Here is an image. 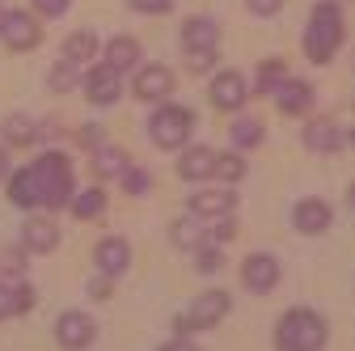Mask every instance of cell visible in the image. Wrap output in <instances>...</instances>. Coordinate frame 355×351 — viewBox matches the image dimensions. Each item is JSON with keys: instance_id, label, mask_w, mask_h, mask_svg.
I'll list each match as a JSON object with an SVG mask.
<instances>
[{"instance_id": "obj_1", "label": "cell", "mask_w": 355, "mask_h": 351, "mask_svg": "<svg viewBox=\"0 0 355 351\" xmlns=\"http://www.w3.org/2000/svg\"><path fill=\"white\" fill-rule=\"evenodd\" d=\"M30 173H34V182H38V207H64V203H72V161L64 157V153H42L34 165H30Z\"/></svg>"}, {"instance_id": "obj_2", "label": "cell", "mask_w": 355, "mask_h": 351, "mask_svg": "<svg viewBox=\"0 0 355 351\" xmlns=\"http://www.w3.org/2000/svg\"><path fill=\"white\" fill-rule=\"evenodd\" d=\"M326 339H330V330L313 309H288L275 326V347L279 351H322Z\"/></svg>"}, {"instance_id": "obj_3", "label": "cell", "mask_w": 355, "mask_h": 351, "mask_svg": "<svg viewBox=\"0 0 355 351\" xmlns=\"http://www.w3.org/2000/svg\"><path fill=\"white\" fill-rule=\"evenodd\" d=\"M343 47V17L334 5H318L313 17H309V30H304V55L313 64H330Z\"/></svg>"}, {"instance_id": "obj_4", "label": "cell", "mask_w": 355, "mask_h": 351, "mask_svg": "<svg viewBox=\"0 0 355 351\" xmlns=\"http://www.w3.org/2000/svg\"><path fill=\"white\" fill-rule=\"evenodd\" d=\"M191 131H195V114L173 106V102L157 106V114L148 119V136H153L157 148H182L191 140Z\"/></svg>"}, {"instance_id": "obj_5", "label": "cell", "mask_w": 355, "mask_h": 351, "mask_svg": "<svg viewBox=\"0 0 355 351\" xmlns=\"http://www.w3.org/2000/svg\"><path fill=\"white\" fill-rule=\"evenodd\" d=\"M216 22L211 17H187L182 26V47H187V60H191V72H207L216 64Z\"/></svg>"}, {"instance_id": "obj_6", "label": "cell", "mask_w": 355, "mask_h": 351, "mask_svg": "<svg viewBox=\"0 0 355 351\" xmlns=\"http://www.w3.org/2000/svg\"><path fill=\"white\" fill-rule=\"evenodd\" d=\"M229 309H233V296L220 292V288H211V292H203V296L191 300V309H187L182 322H178V330H211L216 322L229 318Z\"/></svg>"}, {"instance_id": "obj_7", "label": "cell", "mask_w": 355, "mask_h": 351, "mask_svg": "<svg viewBox=\"0 0 355 351\" xmlns=\"http://www.w3.org/2000/svg\"><path fill=\"white\" fill-rule=\"evenodd\" d=\"M80 89H85V98L94 102V106H110V102H119L123 76H119L110 64H98V68H85V76H80Z\"/></svg>"}, {"instance_id": "obj_8", "label": "cell", "mask_w": 355, "mask_h": 351, "mask_svg": "<svg viewBox=\"0 0 355 351\" xmlns=\"http://www.w3.org/2000/svg\"><path fill=\"white\" fill-rule=\"evenodd\" d=\"M55 339H60L64 351H85L89 343L98 339V326H94V318H89V314L68 309V314H60V322H55Z\"/></svg>"}, {"instance_id": "obj_9", "label": "cell", "mask_w": 355, "mask_h": 351, "mask_svg": "<svg viewBox=\"0 0 355 351\" xmlns=\"http://www.w3.org/2000/svg\"><path fill=\"white\" fill-rule=\"evenodd\" d=\"M241 284L250 292H258V296L275 292V284H279V258L275 254H250L241 262Z\"/></svg>"}, {"instance_id": "obj_10", "label": "cell", "mask_w": 355, "mask_h": 351, "mask_svg": "<svg viewBox=\"0 0 355 351\" xmlns=\"http://www.w3.org/2000/svg\"><path fill=\"white\" fill-rule=\"evenodd\" d=\"M330 221H334V212H330V203L326 199H300L296 203V212H292V225L304 233V237H318V233H326L330 229Z\"/></svg>"}, {"instance_id": "obj_11", "label": "cell", "mask_w": 355, "mask_h": 351, "mask_svg": "<svg viewBox=\"0 0 355 351\" xmlns=\"http://www.w3.org/2000/svg\"><path fill=\"white\" fill-rule=\"evenodd\" d=\"M55 246H60V225L51 221V216H30V221L21 225V250L51 254Z\"/></svg>"}, {"instance_id": "obj_12", "label": "cell", "mask_w": 355, "mask_h": 351, "mask_svg": "<svg viewBox=\"0 0 355 351\" xmlns=\"http://www.w3.org/2000/svg\"><path fill=\"white\" fill-rule=\"evenodd\" d=\"M0 38H5L13 51H34L38 42H42V30H38V22H34L30 13H9V17H5V30H0Z\"/></svg>"}, {"instance_id": "obj_13", "label": "cell", "mask_w": 355, "mask_h": 351, "mask_svg": "<svg viewBox=\"0 0 355 351\" xmlns=\"http://www.w3.org/2000/svg\"><path fill=\"white\" fill-rule=\"evenodd\" d=\"M94 258H98V271H102L106 280H119V275L131 267V246H127L123 237H102Z\"/></svg>"}, {"instance_id": "obj_14", "label": "cell", "mask_w": 355, "mask_h": 351, "mask_svg": "<svg viewBox=\"0 0 355 351\" xmlns=\"http://www.w3.org/2000/svg\"><path fill=\"white\" fill-rule=\"evenodd\" d=\"M169 94H173V72H169V68H161V64L140 68V76H136V98H144V102H165Z\"/></svg>"}, {"instance_id": "obj_15", "label": "cell", "mask_w": 355, "mask_h": 351, "mask_svg": "<svg viewBox=\"0 0 355 351\" xmlns=\"http://www.w3.org/2000/svg\"><path fill=\"white\" fill-rule=\"evenodd\" d=\"M211 106L216 110H241L245 106V80L237 72H220L211 80Z\"/></svg>"}, {"instance_id": "obj_16", "label": "cell", "mask_w": 355, "mask_h": 351, "mask_svg": "<svg viewBox=\"0 0 355 351\" xmlns=\"http://www.w3.org/2000/svg\"><path fill=\"white\" fill-rule=\"evenodd\" d=\"M275 98H279V114H288V119L309 114V106H313V85H304V80H284L279 89H275Z\"/></svg>"}, {"instance_id": "obj_17", "label": "cell", "mask_w": 355, "mask_h": 351, "mask_svg": "<svg viewBox=\"0 0 355 351\" xmlns=\"http://www.w3.org/2000/svg\"><path fill=\"white\" fill-rule=\"evenodd\" d=\"M178 173H182L187 182H203V178H211V173H216V153H211V148H203V144L187 148V153H182V161H178Z\"/></svg>"}, {"instance_id": "obj_18", "label": "cell", "mask_w": 355, "mask_h": 351, "mask_svg": "<svg viewBox=\"0 0 355 351\" xmlns=\"http://www.w3.org/2000/svg\"><path fill=\"white\" fill-rule=\"evenodd\" d=\"M5 182H9V203H13V207H21V212H34V207H38V182H34L30 165H26V169H13Z\"/></svg>"}, {"instance_id": "obj_19", "label": "cell", "mask_w": 355, "mask_h": 351, "mask_svg": "<svg viewBox=\"0 0 355 351\" xmlns=\"http://www.w3.org/2000/svg\"><path fill=\"white\" fill-rule=\"evenodd\" d=\"M304 148H313V153H338L343 148V131L330 119H318V123L304 127Z\"/></svg>"}, {"instance_id": "obj_20", "label": "cell", "mask_w": 355, "mask_h": 351, "mask_svg": "<svg viewBox=\"0 0 355 351\" xmlns=\"http://www.w3.org/2000/svg\"><path fill=\"white\" fill-rule=\"evenodd\" d=\"M102 51V42H98V34L94 30H76V34H68V42H64V60H72V64H94V55Z\"/></svg>"}, {"instance_id": "obj_21", "label": "cell", "mask_w": 355, "mask_h": 351, "mask_svg": "<svg viewBox=\"0 0 355 351\" xmlns=\"http://www.w3.org/2000/svg\"><path fill=\"white\" fill-rule=\"evenodd\" d=\"M106 64H110L114 72L136 68V64H140V42H136V38H127V34L110 38V42H106Z\"/></svg>"}, {"instance_id": "obj_22", "label": "cell", "mask_w": 355, "mask_h": 351, "mask_svg": "<svg viewBox=\"0 0 355 351\" xmlns=\"http://www.w3.org/2000/svg\"><path fill=\"white\" fill-rule=\"evenodd\" d=\"M0 136H5V144H13V148H26V144L38 140V123L26 119V114H9L0 123Z\"/></svg>"}, {"instance_id": "obj_23", "label": "cell", "mask_w": 355, "mask_h": 351, "mask_svg": "<svg viewBox=\"0 0 355 351\" xmlns=\"http://www.w3.org/2000/svg\"><path fill=\"white\" fill-rule=\"evenodd\" d=\"M233 203H237L233 191H199V195L191 199V212H195V216H229Z\"/></svg>"}, {"instance_id": "obj_24", "label": "cell", "mask_w": 355, "mask_h": 351, "mask_svg": "<svg viewBox=\"0 0 355 351\" xmlns=\"http://www.w3.org/2000/svg\"><path fill=\"white\" fill-rule=\"evenodd\" d=\"M72 212H76V221H98V216L106 212V191H102V187L76 191V195H72Z\"/></svg>"}, {"instance_id": "obj_25", "label": "cell", "mask_w": 355, "mask_h": 351, "mask_svg": "<svg viewBox=\"0 0 355 351\" xmlns=\"http://www.w3.org/2000/svg\"><path fill=\"white\" fill-rule=\"evenodd\" d=\"M284 80H288V64L284 60H262L258 72H254V89L258 94H275Z\"/></svg>"}, {"instance_id": "obj_26", "label": "cell", "mask_w": 355, "mask_h": 351, "mask_svg": "<svg viewBox=\"0 0 355 351\" xmlns=\"http://www.w3.org/2000/svg\"><path fill=\"white\" fill-rule=\"evenodd\" d=\"M94 169L102 173V178H119V173L127 169V153L114 148V144H102V148H94Z\"/></svg>"}, {"instance_id": "obj_27", "label": "cell", "mask_w": 355, "mask_h": 351, "mask_svg": "<svg viewBox=\"0 0 355 351\" xmlns=\"http://www.w3.org/2000/svg\"><path fill=\"white\" fill-rule=\"evenodd\" d=\"M262 136H266V127H262L258 119H237V123H233V140H237V148H258Z\"/></svg>"}, {"instance_id": "obj_28", "label": "cell", "mask_w": 355, "mask_h": 351, "mask_svg": "<svg viewBox=\"0 0 355 351\" xmlns=\"http://www.w3.org/2000/svg\"><path fill=\"white\" fill-rule=\"evenodd\" d=\"M76 85H80V68L72 60H64V64L51 68V89L55 94H68V89H76Z\"/></svg>"}, {"instance_id": "obj_29", "label": "cell", "mask_w": 355, "mask_h": 351, "mask_svg": "<svg viewBox=\"0 0 355 351\" xmlns=\"http://www.w3.org/2000/svg\"><path fill=\"white\" fill-rule=\"evenodd\" d=\"M169 233H173V246H178V250H199V246H203V233H199L195 221H178Z\"/></svg>"}, {"instance_id": "obj_30", "label": "cell", "mask_w": 355, "mask_h": 351, "mask_svg": "<svg viewBox=\"0 0 355 351\" xmlns=\"http://www.w3.org/2000/svg\"><path fill=\"white\" fill-rule=\"evenodd\" d=\"M216 178H225V182H241V178H245V161H241L237 153H225V157L216 153Z\"/></svg>"}, {"instance_id": "obj_31", "label": "cell", "mask_w": 355, "mask_h": 351, "mask_svg": "<svg viewBox=\"0 0 355 351\" xmlns=\"http://www.w3.org/2000/svg\"><path fill=\"white\" fill-rule=\"evenodd\" d=\"M195 262H199V275H216L220 262H225V254H220V246H199L195 250Z\"/></svg>"}, {"instance_id": "obj_32", "label": "cell", "mask_w": 355, "mask_h": 351, "mask_svg": "<svg viewBox=\"0 0 355 351\" xmlns=\"http://www.w3.org/2000/svg\"><path fill=\"white\" fill-rule=\"evenodd\" d=\"M119 178H123V191H131V195H144V191H148V173L136 169V165H127Z\"/></svg>"}, {"instance_id": "obj_33", "label": "cell", "mask_w": 355, "mask_h": 351, "mask_svg": "<svg viewBox=\"0 0 355 351\" xmlns=\"http://www.w3.org/2000/svg\"><path fill=\"white\" fill-rule=\"evenodd\" d=\"M136 13H148V17H161V13H169L173 9V0H127Z\"/></svg>"}, {"instance_id": "obj_34", "label": "cell", "mask_w": 355, "mask_h": 351, "mask_svg": "<svg viewBox=\"0 0 355 351\" xmlns=\"http://www.w3.org/2000/svg\"><path fill=\"white\" fill-rule=\"evenodd\" d=\"M30 309H34V288L30 284L13 288V314H30Z\"/></svg>"}, {"instance_id": "obj_35", "label": "cell", "mask_w": 355, "mask_h": 351, "mask_svg": "<svg viewBox=\"0 0 355 351\" xmlns=\"http://www.w3.org/2000/svg\"><path fill=\"white\" fill-rule=\"evenodd\" d=\"M233 233H237V225H233L229 216H225V221H220V225H216L207 237H211V246H225V241H233Z\"/></svg>"}, {"instance_id": "obj_36", "label": "cell", "mask_w": 355, "mask_h": 351, "mask_svg": "<svg viewBox=\"0 0 355 351\" xmlns=\"http://www.w3.org/2000/svg\"><path fill=\"white\" fill-rule=\"evenodd\" d=\"M284 9V0H250V13L254 17H275Z\"/></svg>"}, {"instance_id": "obj_37", "label": "cell", "mask_w": 355, "mask_h": 351, "mask_svg": "<svg viewBox=\"0 0 355 351\" xmlns=\"http://www.w3.org/2000/svg\"><path fill=\"white\" fill-rule=\"evenodd\" d=\"M34 9H38L42 17H64V13H68V0H34Z\"/></svg>"}, {"instance_id": "obj_38", "label": "cell", "mask_w": 355, "mask_h": 351, "mask_svg": "<svg viewBox=\"0 0 355 351\" xmlns=\"http://www.w3.org/2000/svg\"><path fill=\"white\" fill-rule=\"evenodd\" d=\"M102 136H106L102 127H80V148H102V144H106Z\"/></svg>"}, {"instance_id": "obj_39", "label": "cell", "mask_w": 355, "mask_h": 351, "mask_svg": "<svg viewBox=\"0 0 355 351\" xmlns=\"http://www.w3.org/2000/svg\"><path fill=\"white\" fill-rule=\"evenodd\" d=\"M5 318H13V288L0 284V322H5Z\"/></svg>"}, {"instance_id": "obj_40", "label": "cell", "mask_w": 355, "mask_h": 351, "mask_svg": "<svg viewBox=\"0 0 355 351\" xmlns=\"http://www.w3.org/2000/svg\"><path fill=\"white\" fill-rule=\"evenodd\" d=\"M157 351H199V347H195L191 339H169V343H165V347H157Z\"/></svg>"}, {"instance_id": "obj_41", "label": "cell", "mask_w": 355, "mask_h": 351, "mask_svg": "<svg viewBox=\"0 0 355 351\" xmlns=\"http://www.w3.org/2000/svg\"><path fill=\"white\" fill-rule=\"evenodd\" d=\"M106 292H110V280H106V275L89 284V296H106Z\"/></svg>"}, {"instance_id": "obj_42", "label": "cell", "mask_w": 355, "mask_h": 351, "mask_svg": "<svg viewBox=\"0 0 355 351\" xmlns=\"http://www.w3.org/2000/svg\"><path fill=\"white\" fill-rule=\"evenodd\" d=\"M5 178H9V153L0 148V182H5Z\"/></svg>"}, {"instance_id": "obj_43", "label": "cell", "mask_w": 355, "mask_h": 351, "mask_svg": "<svg viewBox=\"0 0 355 351\" xmlns=\"http://www.w3.org/2000/svg\"><path fill=\"white\" fill-rule=\"evenodd\" d=\"M5 17H9V9H5V5H0V30H5Z\"/></svg>"}, {"instance_id": "obj_44", "label": "cell", "mask_w": 355, "mask_h": 351, "mask_svg": "<svg viewBox=\"0 0 355 351\" xmlns=\"http://www.w3.org/2000/svg\"><path fill=\"white\" fill-rule=\"evenodd\" d=\"M347 199H351V207H355V182H351V191H347Z\"/></svg>"}]
</instances>
